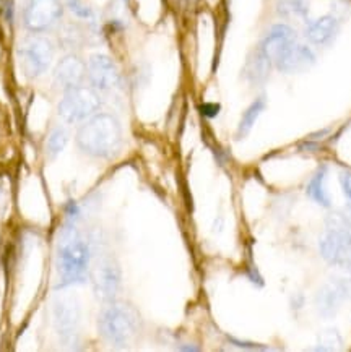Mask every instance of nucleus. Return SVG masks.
Returning <instances> with one entry per match:
<instances>
[{
	"label": "nucleus",
	"mask_w": 351,
	"mask_h": 352,
	"mask_svg": "<svg viewBox=\"0 0 351 352\" xmlns=\"http://www.w3.org/2000/svg\"><path fill=\"white\" fill-rule=\"evenodd\" d=\"M76 144L85 155L111 160L123 146V127L114 116L94 114L76 132Z\"/></svg>",
	"instance_id": "nucleus-1"
},
{
	"label": "nucleus",
	"mask_w": 351,
	"mask_h": 352,
	"mask_svg": "<svg viewBox=\"0 0 351 352\" xmlns=\"http://www.w3.org/2000/svg\"><path fill=\"white\" fill-rule=\"evenodd\" d=\"M89 258L92 250L85 237L75 228H65L57 243L56 270L58 283L56 287L61 289L83 283L88 276Z\"/></svg>",
	"instance_id": "nucleus-2"
},
{
	"label": "nucleus",
	"mask_w": 351,
	"mask_h": 352,
	"mask_svg": "<svg viewBox=\"0 0 351 352\" xmlns=\"http://www.w3.org/2000/svg\"><path fill=\"white\" fill-rule=\"evenodd\" d=\"M140 328V317L127 304H107L98 317V331L112 346H125Z\"/></svg>",
	"instance_id": "nucleus-3"
},
{
	"label": "nucleus",
	"mask_w": 351,
	"mask_h": 352,
	"mask_svg": "<svg viewBox=\"0 0 351 352\" xmlns=\"http://www.w3.org/2000/svg\"><path fill=\"white\" fill-rule=\"evenodd\" d=\"M322 258L330 265L348 266L351 261V221L346 214L334 213L326 219L321 242Z\"/></svg>",
	"instance_id": "nucleus-4"
},
{
	"label": "nucleus",
	"mask_w": 351,
	"mask_h": 352,
	"mask_svg": "<svg viewBox=\"0 0 351 352\" xmlns=\"http://www.w3.org/2000/svg\"><path fill=\"white\" fill-rule=\"evenodd\" d=\"M101 107V98L93 87L70 88L64 91L57 104V114L67 124H78L98 114Z\"/></svg>",
	"instance_id": "nucleus-5"
},
{
	"label": "nucleus",
	"mask_w": 351,
	"mask_h": 352,
	"mask_svg": "<svg viewBox=\"0 0 351 352\" xmlns=\"http://www.w3.org/2000/svg\"><path fill=\"white\" fill-rule=\"evenodd\" d=\"M21 69L28 78H38L44 75L52 64L54 46L43 36H31L18 49Z\"/></svg>",
	"instance_id": "nucleus-6"
},
{
	"label": "nucleus",
	"mask_w": 351,
	"mask_h": 352,
	"mask_svg": "<svg viewBox=\"0 0 351 352\" xmlns=\"http://www.w3.org/2000/svg\"><path fill=\"white\" fill-rule=\"evenodd\" d=\"M64 16V3L58 0H28L23 12V23L31 33H44L56 26Z\"/></svg>",
	"instance_id": "nucleus-7"
},
{
	"label": "nucleus",
	"mask_w": 351,
	"mask_h": 352,
	"mask_svg": "<svg viewBox=\"0 0 351 352\" xmlns=\"http://www.w3.org/2000/svg\"><path fill=\"white\" fill-rule=\"evenodd\" d=\"M87 78L96 91H111L120 85V72L109 56L94 54L87 64Z\"/></svg>",
	"instance_id": "nucleus-8"
},
{
	"label": "nucleus",
	"mask_w": 351,
	"mask_h": 352,
	"mask_svg": "<svg viewBox=\"0 0 351 352\" xmlns=\"http://www.w3.org/2000/svg\"><path fill=\"white\" fill-rule=\"evenodd\" d=\"M93 286L96 296L105 302H112L116 299L120 289V268L114 260L105 258L98 261L93 270Z\"/></svg>",
	"instance_id": "nucleus-9"
},
{
	"label": "nucleus",
	"mask_w": 351,
	"mask_h": 352,
	"mask_svg": "<svg viewBox=\"0 0 351 352\" xmlns=\"http://www.w3.org/2000/svg\"><path fill=\"white\" fill-rule=\"evenodd\" d=\"M350 284L345 279H332L323 284L316 296V309L323 318H330L339 312L341 304L348 299Z\"/></svg>",
	"instance_id": "nucleus-10"
},
{
	"label": "nucleus",
	"mask_w": 351,
	"mask_h": 352,
	"mask_svg": "<svg viewBox=\"0 0 351 352\" xmlns=\"http://www.w3.org/2000/svg\"><path fill=\"white\" fill-rule=\"evenodd\" d=\"M54 322H56L57 335L65 344L76 341L80 324L78 305L69 300H58L54 305Z\"/></svg>",
	"instance_id": "nucleus-11"
},
{
	"label": "nucleus",
	"mask_w": 351,
	"mask_h": 352,
	"mask_svg": "<svg viewBox=\"0 0 351 352\" xmlns=\"http://www.w3.org/2000/svg\"><path fill=\"white\" fill-rule=\"evenodd\" d=\"M85 78H87V64L78 56L69 54L57 62L54 70V83L61 89L67 91L70 88L80 87Z\"/></svg>",
	"instance_id": "nucleus-12"
},
{
	"label": "nucleus",
	"mask_w": 351,
	"mask_h": 352,
	"mask_svg": "<svg viewBox=\"0 0 351 352\" xmlns=\"http://www.w3.org/2000/svg\"><path fill=\"white\" fill-rule=\"evenodd\" d=\"M296 41L295 30L286 25H275L268 31L267 36L262 39L257 51L267 58L270 64L277 60V57L285 51V49Z\"/></svg>",
	"instance_id": "nucleus-13"
},
{
	"label": "nucleus",
	"mask_w": 351,
	"mask_h": 352,
	"mask_svg": "<svg viewBox=\"0 0 351 352\" xmlns=\"http://www.w3.org/2000/svg\"><path fill=\"white\" fill-rule=\"evenodd\" d=\"M314 62H316V56H314L312 51H310L308 46H303V44H298L295 41V43L290 44V46L277 57V60L273 62V64H275V67L280 72L292 74V72L309 69Z\"/></svg>",
	"instance_id": "nucleus-14"
},
{
	"label": "nucleus",
	"mask_w": 351,
	"mask_h": 352,
	"mask_svg": "<svg viewBox=\"0 0 351 352\" xmlns=\"http://www.w3.org/2000/svg\"><path fill=\"white\" fill-rule=\"evenodd\" d=\"M337 33H339V21L332 15L321 16L310 21L308 30H306L308 39L316 46H326V44L332 43Z\"/></svg>",
	"instance_id": "nucleus-15"
},
{
	"label": "nucleus",
	"mask_w": 351,
	"mask_h": 352,
	"mask_svg": "<svg viewBox=\"0 0 351 352\" xmlns=\"http://www.w3.org/2000/svg\"><path fill=\"white\" fill-rule=\"evenodd\" d=\"M326 175H327L326 168H321L316 174H314V177L310 179V182L308 185V195L312 198L314 201L319 203L321 206H326V208H328V206H330V198H328L326 187H323Z\"/></svg>",
	"instance_id": "nucleus-16"
},
{
	"label": "nucleus",
	"mask_w": 351,
	"mask_h": 352,
	"mask_svg": "<svg viewBox=\"0 0 351 352\" xmlns=\"http://www.w3.org/2000/svg\"><path fill=\"white\" fill-rule=\"evenodd\" d=\"M265 107V101L262 98L255 99L252 104L247 107V111L244 112V116H242V119L240 122V127H237V138L242 140L244 137H247L249 135V132L252 130V127H254L255 120L259 119V116L262 114Z\"/></svg>",
	"instance_id": "nucleus-17"
},
{
	"label": "nucleus",
	"mask_w": 351,
	"mask_h": 352,
	"mask_svg": "<svg viewBox=\"0 0 351 352\" xmlns=\"http://www.w3.org/2000/svg\"><path fill=\"white\" fill-rule=\"evenodd\" d=\"M67 142H69V132L64 127H56L52 129V132L49 133L46 140V155L47 157H57L58 153L65 148Z\"/></svg>",
	"instance_id": "nucleus-18"
},
{
	"label": "nucleus",
	"mask_w": 351,
	"mask_h": 352,
	"mask_svg": "<svg viewBox=\"0 0 351 352\" xmlns=\"http://www.w3.org/2000/svg\"><path fill=\"white\" fill-rule=\"evenodd\" d=\"M343 347V340L337 329H323L319 335V346L316 351H340Z\"/></svg>",
	"instance_id": "nucleus-19"
},
{
	"label": "nucleus",
	"mask_w": 351,
	"mask_h": 352,
	"mask_svg": "<svg viewBox=\"0 0 351 352\" xmlns=\"http://www.w3.org/2000/svg\"><path fill=\"white\" fill-rule=\"evenodd\" d=\"M58 2H62L64 6L69 7L76 16L83 18V20H92L93 18V12L89 10V7L85 6L82 0H58Z\"/></svg>",
	"instance_id": "nucleus-20"
},
{
	"label": "nucleus",
	"mask_w": 351,
	"mask_h": 352,
	"mask_svg": "<svg viewBox=\"0 0 351 352\" xmlns=\"http://www.w3.org/2000/svg\"><path fill=\"white\" fill-rule=\"evenodd\" d=\"M341 187H343V193L346 198L351 201V173H343L341 174Z\"/></svg>",
	"instance_id": "nucleus-21"
},
{
	"label": "nucleus",
	"mask_w": 351,
	"mask_h": 352,
	"mask_svg": "<svg viewBox=\"0 0 351 352\" xmlns=\"http://www.w3.org/2000/svg\"><path fill=\"white\" fill-rule=\"evenodd\" d=\"M200 111L205 117H215V116H218L220 106L218 104H202Z\"/></svg>",
	"instance_id": "nucleus-22"
},
{
	"label": "nucleus",
	"mask_w": 351,
	"mask_h": 352,
	"mask_svg": "<svg viewBox=\"0 0 351 352\" xmlns=\"http://www.w3.org/2000/svg\"><path fill=\"white\" fill-rule=\"evenodd\" d=\"M229 341H231L234 346L244 347V349H265V347H262V346H255V344H252V342H242V341L233 340V338H229Z\"/></svg>",
	"instance_id": "nucleus-23"
},
{
	"label": "nucleus",
	"mask_w": 351,
	"mask_h": 352,
	"mask_svg": "<svg viewBox=\"0 0 351 352\" xmlns=\"http://www.w3.org/2000/svg\"><path fill=\"white\" fill-rule=\"evenodd\" d=\"M179 349H181V351H199V347H195V346H182V347H179Z\"/></svg>",
	"instance_id": "nucleus-24"
},
{
	"label": "nucleus",
	"mask_w": 351,
	"mask_h": 352,
	"mask_svg": "<svg viewBox=\"0 0 351 352\" xmlns=\"http://www.w3.org/2000/svg\"><path fill=\"white\" fill-rule=\"evenodd\" d=\"M346 216H348V219L351 221V208H350L348 211H346Z\"/></svg>",
	"instance_id": "nucleus-25"
},
{
	"label": "nucleus",
	"mask_w": 351,
	"mask_h": 352,
	"mask_svg": "<svg viewBox=\"0 0 351 352\" xmlns=\"http://www.w3.org/2000/svg\"><path fill=\"white\" fill-rule=\"evenodd\" d=\"M348 266H350V268H351V261H350V265H348Z\"/></svg>",
	"instance_id": "nucleus-26"
}]
</instances>
